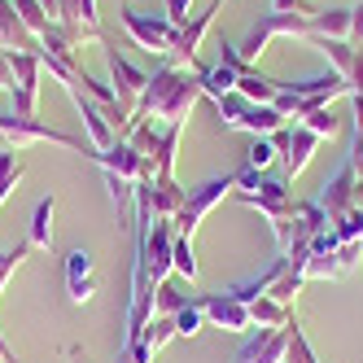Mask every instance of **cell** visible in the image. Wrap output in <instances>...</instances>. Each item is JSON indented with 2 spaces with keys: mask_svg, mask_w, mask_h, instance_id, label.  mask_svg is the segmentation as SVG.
I'll use <instances>...</instances> for the list:
<instances>
[{
  "mask_svg": "<svg viewBox=\"0 0 363 363\" xmlns=\"http://www.w3.org/2000/svg\"><path fill=\"white\" fill-rule=\"evenodd\" d=\"M118 22H123V31L132 35L140 48H149V53H167L171 57V48H175V27H171V18L162 13V18H153V13H145V9H132L127 5L123 13H118Z\"/></svg>",
  "mask_w": 363,
  "mask_h": 363,
  "instance_id": "277c9868",
  "label": "cell"
},
{
  "mask_svg": "<svg viewBox=\"0 0 363 363\" xmlns=\"http://www.w3.org/2000/svg\"><path fill=\"white\" fill-rule=\"evenodd\" d=\"M13 9H18V18H22V22H27V31H31L35 40L48 31V22H53V18H48V9L40 5V0H13Z\"/></svg>",
  "mask_w": 363,
  "mask_h": 363,
  "instance_id": "d4e9b609",
  "label": "cell"
},
{
  "mask_svg": "<svg viewBox=\"0 0 363 363\" xmlns=\"http://www.w3.org/2000/svg\"><path fill=\"white\" fill-rule=\"evenodd\" d=\"M284 350H289V324L284 328H258L237 350L232 363H284Z\"/></svg>",
  "mask_w": 363,
  "mask_h": 363,
  "instance_id": "8fae6325",
  "label": "cell"
},
{
  "mask_svg": "<svg viewBox=\"0 0 363 363\" xmlns=\"http://www.w3.org/2000/svg\"><path fill=\"white\" fill-rule=\"evenodd\" d=\"M201 101V74L197 66H175V62H162L158 70L149 74V88L145 96L136 101V110H132V127L140 118H167V123H184L189 110Z\"/></svg>",
  "mask_w": 363,
  "mask_h": 363,
  "instance_id": "6da1fadb",
  "label": "cell"
},
{
  "mask_svg": "<svg viewBox=\"0 0 363 363\" xmlns=\"http://www.w3.org/2000/svg\"><path fill=\"white\" fill-rule=\"evenodd\" d=\"M193 298H197V294L179 289L175 280H162L158 289H153V315H175V311H184V306H189Z\"/></svg>",
  "mask_w": 363,
  "mask_h": 363,
  "instance_id": "44dd1931",
  "label": "cell"
},
{
  "mask_svg": "<svg viewBox=\"0 0 363 363\" xmlns=\"http://www.w3.org/2000/svg\"><path fill=\"white\" fill-rule=\"evenodd\" d=\"M175 272L184 276L189 284L197 280V258H193V241H179V237H175Z\"/></svg>",
  "mask_w": 363,
  "mask_h": 363,
  "instance_id": "4dcf8cb0",
  "label": "cell"
},
{
  "mask_svg": "<svg viewBox=\"0 0 363 363\" xmlns=\"http://www.w3.org/2000/svg\"><path fill=\"white\" fill-rule=\"evenodd\" d=\"M272 13H298V18H311V13H320V9L306 5V0H272Z\"/></svg>",
  "mask_w": 363,
  "mask_h": 363,
  "instance_id": "d6a6232c",
  "label": "cell"
},
{
  "mask_svg": "<svg viewBox=\"0 0 363 363\" xmlns=\"http://www.w3.org/2000/svg\"><path fill=\"white\" fill-rule=\"evenodd\" d=\"M31 254V245L22 241V245H13V250H0V294H5V284H9V276L18 272V263Z\"/></svg>",
  "mask_w": 363,
  "mask_h": 363,
  "instance_id": "f546056e",
  "label": "cell"
},
{
  "mask_svg": "<svg viewBox=\"0 0 363 363\" xmlns=\"http://www.w3.org/2000/svg\"><path fill=\"white\" fill-rule=\"evenodd\" d=\"M276 158H280V153H276L272 136H254V140H250V153H245V167H250V171H267Z\"/></svg>",
  "mask_w": 363,
  "mask_h": 363,
  "instance_id": "4316f807",
  "label": "cell"
},
{
  "mask_svg": "<svg viewBox=\"0 0 363 363\" xmlns=\"http://www.w3.org/2000/svg\"><path fill=\"white\" fill-rule=\"evenodd\" d=\"M13 62V84H9V96H13V114L22 118H35V96H40V53H9Z\"/></svg>",
  "mask_w": 363,
  "mask_h": 363,
  "instance_id": "8992f818",
  "label": "cell"
},
{
  "mask_svg": "<svg viewBox=\"0 0 363 363\" xmlns=\"http://www.w3.org/2000/svg\"><path fill=\"white\" fill-rule=\"evenodd\" d=\"M13 84V62H9V53L0 48V88H9Z\"/></svg>",
  "mask_w": 363,
  "mask_h": 363,
  "instance_id": "d590c367",
  "label": "cell"
},
{
  "mask_svg": "<svg viewBox=\"0 0 363 363\" xmlns=\"http://www.w3.org/2000/svg\"><path fill=\"white\" fill-rule=\"evenodd\" d=\"M53 197H40L35 201V215H31V232H27V245L31 250H53Z\"/></svg>",
  "mask_w": 363,
  "mask_h": 363,
  "instance_id": "ac0fdd59",
  "label": "cell"
},
{
  "mask_svg": "<svg viewBox=\"0 0 363 363\" xmlns=\"http://www.w3.org/2000/svg\"><path fill=\"white\" fill-rule=\"evenodd\" d=\"M302 284H306V272H302L298 263H289V267L276 276V284L267 289V298H276L280 306H294V298L302 294Z\"/></svg>",
  "mask_w": 363,
  "mask_h": 363,
  "instance_id": "7402d4cb",
  "label": "cell"
},
{
  "mask_svg": "<svg viewBox=\"0 0 363 363\" xmlns=\"http://www.w3.org/2000/svg\"><path fill=\"white\" fill-rule=\"evenodd\" d=\"M237 92H241L245 101H254V106H272L276 92H280V84H276V79H267V74H258V70L250 66L241 79H237Z\"/></svg>",
  "mask_w": 363,
  "mask_h": 363,
  "instance_id": "ffe728a7",
  "label": "cell"
},
{
  "mask_svg": "<svg viewBox=\"0 0 363 363\" xmlns=\"http://www.w3.org/2000/svg\"><path fill=\"white\" fill-rule=\"evenodd\" d=\"M0 359H5V363H18V354H13V346L5 342V333H0Z\"/></svg>",
  "mask_w": 363,
  "mask_h": 363,
  "instance_id": "8d00e7d4",
  "label": "cell"
},
{
  "mask_svg": "<svg viewBox=\"0 0 363 363\" xmlns=\"http://www.w3.org/2000/svg\"><path fill=\"white\" fill-rule=\"evenodd\" d=\"M171 337H179V333H175V320H171V315H153L140 342H145V350H149V354H158V350L171 342ZM132 346H136V342H132Z\"/></svg>",
  "mask_w": 363,
  "mask_h": 363,
  "instance_id": "603a6c76",
  "label": "cell"
},
{
  "mask_svg": "<svg viewBox=\"0 0 363 363\" xmlns=\"http://www.w3.org/2000/svg\"><path fill=\"white\" fill-rule=\"evenodd\" d=\"M5 149H9V140H5V136H0V153H5Z\"/></svg>",
  "mask_w": 363,
  "mask_h": 363,
  "instance_id": "74e56055",
  "label": "cell"
},
{
  "mask_svg": "<svg viewBox=\"0 0 363 363\" xmlns=\"http://www.w3.org/2000/svg\"><path fill=\"white\" fill-rule=\"evenodd\" d=\"M250 320H254V328H284L294 320V306H280L276 298H254L250 302Z\"/></svg>",
  "mask_w": 363,
  "mask_h": 363,
  "instance_id": "d6986e66",
  "label": "cell"
},
{
  "mask_svg": "<svg viewBox=\"0 0 363 363\" xmlns=\"http://www.w3.org/2000/svg\"><path fill=\"white\" fill-rule=\"evenodd\" d=\"M284 127V114L276 110V106H250L237 114V123H232V132H250V136H276Z\"/></svg>",
  "mask_w": 363,
  "mask_h": 363,
  "instance_id": "9a60e30c",
  "label": "cell"
},
{
  "mask_svg": "<svg viewBox=\"0 0 363 363\" xmlns=\"http://www.w3.org/2000/svg\"><path fill=\"white\" fill-rule=\"evenodd\" d=\"M315 145H320V136H315V132H306V127H294L289 149L280 153V162H284V179L302 175V167L311 162V153H315Z\"/></svg>",
  "mask_w": 363,
  "mask_h": 363,
  "instance_id": "e0dca14e",
  "label": "cell"
},
{
  "mask_svg": "<svg viewBox=\"0 0 363 363\" xmlns=\"http://www.w3.org/2000/svg\"><path fill=\"white\" fill-rule=\"evenodd\" d=\"M320 206H324V215H328V223H342L354 206H359V175L350 171V162H342V171H337L328 184H324V193L315 197Z\"/></svg>",
  "mask_w": 363,
  "mask_h": 363,
  "instance_id": "ba28073f",
  "label": "cell"
},
{
  "mask_svg": "<svg viewBox=\"0 0 363 363\" xmlns=\"http://www.w3.org/2000/svg\"><path fill=\"white\" fill-rule=\"evenodd\" d=\"M0 48H5V53H40V40L27 31V22L18 18L13 0H0Z\"/></svg>",
  "mask_w": 363,
  "mask_h": 363,
  "instance_id": "4fadbf2b",
  "label": "cell"
},
{
  "mask_svg": "<svg viewBox=\"0 0 363 363\" xmlns=\"http://www.w3.org/2000/svg\"><path fill=\"white\" fill-rule=\"evenodd\" d=\"M189 9H193V0H167V18H171V27H175V31H179V27H184V22L193 18Z\"/></svg>",
  "mask_w": 363,
  "mask_h": 363,
  "instance_id": "836d02e7",
  "label": "cell"
},
{
  "mask_svg": "<svg viewBox=\"0 0 363 363\" xmlns=\"http://www.w3.org/2000/svg\"><path fill=\"white\" fill-rule=\"evenodd\" d=\"M197 306H201L206 324H215V328H228V333H250L254 328L250 306L232 289H223V294H197Z\"/></svg>",
  "mask_w": 363,
  "mask_h": 363,
  "instance_id": "52a82bcc",
  "label": "cell"
},
{
  "mask_svg": "<svg viewBox=\"0 0 363 363\" xmlns=\"http://www.w3.org/2000/svg\"><path fill=\"white\" fill-rule=\"evenodd\" d=\"M197 74H201V96L223 101L228 92H237V79H241L245 70L228 66V62H215V66H197Z\"/></svg>",
  "mask_w": 363,
  "mask_h": 363,
  "instance_id": "2e32d148",
  "label": "cell"
},
{
  "mask_svg": "<svg viewBox=\"0 0 363 363\" xmlns=\"http://www.w3.org/2000/svg\"><path fill=\"white\" fill-rule=\"evenodd\" d=\"M189 201V189L175 184V175H153L149 179V215L162 219V223H175V215L184 211Z\"/></svg>",
  "mask_w": 363,
  "mask_h": 363,
  "instance_id": "7c38bea8",
  "label": "cell"
},
{
  "mask_svg": "<svg viewBox=\"0 0 363 363\" xmlns=\"http://www.w3.org/2000/svg\"><path fill=\"white\" fill-rule=\"evenodd\" d=\"M106 66H110V88H114V96H118V106L132 114V110H136V101H140L145 88H149V74L136 70L127 57H118L114 48H106Z\"/></svg>",
  "mask_w": 363,
  "mask_h": 363,
  "instance_id": "9c48e42d",
  "label": "cell"
},
{
  "mask_svg": "<svg viewBox=\"0 0 363 363\" xmlns=\"http://www.w3.org/2000/svg\"><path fill=\"white\" fill-rule=\"evenodd\" d=\"M171 320H175V333H179V337H193V333H201V328H206V315H201L197 298H193V302H189L184 311H175Z\"/></svg>",
  "mask_w": 363,
  "mask_h": 363,
  "instance_id": "83f0119b",
  "label": "cell"
},
{
  "mask_svg": "<svg viewBox=\"0 0 363 363\" xmlns=\"http://www.w3.org/2000/svg\"><path fill=\"white\" fill-rule=\"evenodd\" d=\"M350 44H354V48L363 44V0L350 9Z\"/></svg>",
  "mask_w": 363,
  "mask_h": 363,
  "instance_id": "e575fe53",
  "label": "cell"
},
{
  "mask_svg": "<svg viewBox=\"0 0 363 363\" xmlns=\"http://www.w3.org/2000/svg\"><path fill=\"white\" fill-rule=\"evenodd\" d=\"M284 363H315V350H311V342H306L298 315L289 320V350H284Z\"/></svg>",
  "mask_w": 363,
  "mask_h": 363,
  "instance_id": "484cf974",
  "label": "cell"
},
{
  "mask_svg": "<svg viewBox=\"0 0 363 363\" xmlns=\"http://www.w3.org/2000/svg\"><path fill=\"white\" fill-rule=\"evenodd\" d=\"M175 272V223H149L145 232V280L149 289H158V284Z\"/></svg>",
  "mask_w": 363,
  "mask_h": 363,
  "instance_id": "5b68a950",
  "label": "cell"
},
{
  "mask_svg": "<svg viewBox=\"0 0 363 363\" xmlns=\"http://www.w3.org/2000/svg\"><path fill=\"white\" fill-rule=\"evenodd\" d=\"M241 184V167L237 171H228V175H219V179H206V184H197V189H189V201H184V211L175 215V237L179 241H193L197 237V228H201V219L215 211V206Z\"/></svg>",
  "mask_w": 363,
  "mask_h": 363,
  "instance_id": "3957f363",
  "label": "cell"
},
{
  "mask_svg": "<svg viewBox=\"0 0 363 363\" xmlns=\"http://www.w3.org/2000/svg\"><path fill=\"white\" fill-rule=\"evenodd\" d=\"M219 5L223 0H211L201 13H193L184 27H179V35H175V48H171V62L175 66H197V44H201V35L215 27V13H219Z\"/></svg>",
  "mask_w": 363,
  "mask_h": 363,
  "instance_id": "30bf717a",
  "label": "cell"
},
{
  "mask_svg": "<svg viewBox=\"0 0 363 363\" xmlns=\"http://www.w3.org/2000/svg\"><path fill=\"white\" fill-rule=\"evenodd\" d=\"M13 153H18V149H5V153H0V206L13 197L22 171H27V167H22V158H13Z\"/></svg>",
  "mask_w": 363,
  "mask_h": 363,
  "instance_id": "cb8c5ba5",
  "label": "cell"
},
{
  "mask_svg": "<svg viewBox=\"0 0 363 363\" xmlns=\"http://www.w3.org/2000/svg\"><path fill=\"white\" fill-rule=\"evenodd\" d=\"M302 127H306V132H315L320 140H324V136L333 140V136H337V127H342V123H337V118H333V110L324 106V110H311V114L302 118Z\"/></svg>",
  "mask_w": 363,
  "mask_h": 363,
  "instance_id": "f1b7e54d",
  "label": "cell"
},
{
  "mask_svg": "<svg viewBox=\"0 0 363 363\" xmlns=\"http://www.w3.org/2000/svg\"><path fill=\"white\" fill-rule=\"evenodd\" d=\"M66 289H70V302H92L96 284H92V254L88 250L66 254Z\"/></svg>",
  "mask_w": 363,
  "mask_h": 363,
  "instance_id": "5bb4252c",
  "label": "cell"
},
{
  "mask_svg": "<svg viewBox=\"0 0 363 363\" xmlns=\"http://www.w3.org/2000/svg\"><path fill=\"white\" fill-rule=\"evenodd\" d=\"M333 232H337V241H363V206H354L342 223H333Z\"/></svg>",
  "mask_w": 363,
  "mask_h": 363,
  "instance_id": "1f68e13d",
  "label": "cell"
},
{
  "mask_svg": "<svg viewBox=\"0 0 363 363\" xmlns=\"http://www.w3.org/2000/svg\"><path fill=\"white\" fill-rule=\"evenodd\" d=\"M237 197L245 206H254V211H263L272 232H276V241L284 237V228H289L294 211H298V201L289 197V179L284 175H263V171H250L241 162V184H237Z\"/></svg>",
  "mask_w": 363,
  "mask_h": 363,
  "instance_id": "7a4b0ae2",
  "label": "cell"
}]
</instances>
